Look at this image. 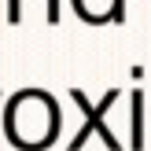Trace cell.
<instances>
[{
    "mask_svg": "<svg viewBox=\"0 0 151 151\" xmlns=\"http://www.w3.org/2000/svg\"><path fill=\"white\" fill-rule=\"evenodd\" d=\"M70 100L78 103L81 111H85V125H81V129L74 133V140H70V144H66L70 151H81V147H85V140H88V133H100V137H103V144H107L111 151H118V147H125V144H118V137H114V133L107 129V125H103V114H107V107H111V103L118 100V88H111V92L103 96V103H100V107H88V100H85V92H81L78 85L70 88Z\"/></svg>",
    "mask_w": 151,
    "mask_h": 151,
    "instance_id": "cell-2",
    "label": "cell"
},
{
    "mask_svg": "<svg viewBox=\"0 0 151 151\" xmlns=\"http://www.w3.org/2000/svg\"><path fill=\"white\" fill-rule=\"evenodd\" d=\"M140 114H144V92H133V137H129V147L140 151L144 147V129H140Z\"/></svg>",
    "mask_w": 151,
    "mask_h": 151,
    "instance_id": "cell-3",
    "label": "cell"
},
{
    "mask_svg": "<svg viewBox=\"0 0 151 151\" xmlns=\"http://www.w3.org/2000/svg\"><path fill=\"white\" fill-rule=\"evenodd\" d=\"M59 125H63L59 103L44 88H22L4 107V133L19 151H44L59 137Z\"/></svg>",
    "mask_w": 151,
    "mask_h": 151,
    "instance_id": "cell-1",
    "label": "cell"
}]
</instances>
